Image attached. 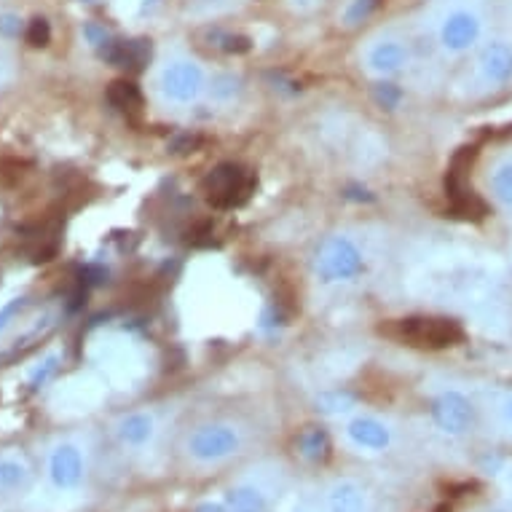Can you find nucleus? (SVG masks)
<instances>
[{"mask_svg":"<svg viewBox=\"0 0 512 512\" xmlns=\"http://www.w3.org/2000/svg\"><path fill=\"white\" fill-rule=\"evenodd\" d=\"M365 65H368L370 73H376L381 78L395 76L408 65V49L397 38H381V41L370 43L368 54H365Z\"/></svg>","mask_w":512,"mask_h":512,"instance_id":"9b49d317","label":"nucleus"},{"mask_svg":"<svg viewBox=\"0 0 512 512\" xmlns=\"http://www.w3.org/2000/svg\"><path fill=\"white\" fill-rule=\"evenodd\" d=\"M202 143V140H199V137H191V135H183L180 137V140H175V143H172V151L175 153H194V148L196 145Z\"/></svg>","mask_w":512,"mask_h":512,"instance_id":"cd10ccee","label":"nucleus"},{"mask_svg":"<svg viewBox=\"0 0 512 512\" xmlns=\"http://www.w3.org/2000/svg\"><path fill=\"white\" fill-rule=\"evenodd\" d=\"M317 405L322 413H346L352 411L354 400L346 392H325L317 397Z\"/></svg>","mask_w":512,"mask_h":512,"instance_id":"aec40b11","label":"nucleus"},{"mask_svg":"<svg viewBox=\"0 0 512 512\" xmlns=\"http://www.w3.org/2000/svg\"><path fill=\"white\" fill-rule=\"evenodd\" d=\"M194 512H228L226 502H202V504H196Z\"/></svg>","mask_w":512,"mask_h":512,"instance_id":"c85d7f7f","label":"nucleus"},{"mask_svg":"<svg viewBox=\"0 0 512 512\" xmlns=\"http://www.w3.org/2000/svg\"><path fill=\"white\" fill-rule=\"evenodd\" d=\"M102 57L116 68L137 70L151 59V41H108L102 46Z\"/></svg>","mask_w":512,"mask_h":512,"instance_id":"4468645a","label":"nucleus"},{"mask_svg":"<svg viewBox=\"0 0 512 512\" xmlns=\"http://www.w3.org/2000/svg\"><path fill=\"white\" fill-rule=\"evenodd\" d=\"M57 362H59L57 354H51L49 360L43 362V368H38V373H35V376H33L35 387H38V384H43V381H46V378H49L51 373H54V370H57Z\"/></svg>","mask_w":512,"mask_h":512,"instance_id":"bb28decb","label":"nucleus"},{"mask_svg":"<svg viewBox=\"0 0 512 512\" xmlns=\"http://www.w3.org/2000/svg\"><path fill=\"white\" fill-rule=\"evenodd\" d=\"M507 419H510V424H512V400L507 403Z\"/></svg>","mask_w":512,"mask_h":512,"instance_id":"c756f323","label":"nucleus"},{"mask_svg":"<svg viewBox=\"0 0 512 512\" xmlns=\"http://www.w3.org/2000/svg\"><path fill=\"white\" fill-rule=\"evenodd\" d=\"M325 512H368V491L357 480H336L325 491Z\"/></svg>","mask_w":512,"mask_h":512,"instance_id":"ddd939ff","label":"nucleus"},{"mask_svg":"<svg viewBox=\"0 0 512 512\" xmlns=\"http://www.w3.org/2000/svg\"><path fill=\"white\" fill-rule=\"evenodd\" d=\"M480 78L491 86H504L512 78V43L488 41L478 54Z\"/></svg>","mask_w":512,"mask_h":512,"instance_id":"9d476101","label":"nucleus"},{"mask_svg":"<svg viewBox=\"0 0 512 512\" xmlns=\"http://www.w3.org/2000/svg\"><path fill=\"white\" fill-rule=\"evenodd\" d=\"M226 507L228 512H269L271 510V499L266 494V488L258 486V483H236L234 488H228L226 494Z\"/></svg>","mask_w":512,"mask_h":512,"instance_id":"2eb2a0df","label":"nucleus"},{"mask_svg":"<svg viewBox=\"0 0 512 512\" xmlns=\"http://www.w3.org/2000/svg\"><path fill=\"white\" fill-rule=\"evenodd\" d=\"M432 421L435 427L445 435H467L475 424V408H472L470 397L456 392V389H448L443 395H437L432 400Z\"/></svg>","mask_w":512,"mask_h":512,"instance_id":"0eeeda50","label":"nucleus"},{"mask_svg":"<svg viewBox=\"0 0 512 512\" xmlns=\"http://www.w3.org/2000/svg\"><path fill=\"white\" fill-rule=\"evenodd\" d=\"M242 432L228 421H207L188 432L185 437V454L194 464L212 467L228 462L231 456L242 451Z\"/></svg>","mask_w":512,"mask_h":512,"instance_id":"f257e3e1","label":"nucleus"},{"mask_svg":"<svg viewBox=\"0 0 512 512\" xmlns=\"http://www.w3.org/2000/svg\"><path fill=\"white\" fill-rule=\"evenodd\" d=\"M108 100L113 108H118L126 116H140L143 113V92H140V86L135 81H113L108 86Z\"/></svg>","mask_w":512,"mask_h":512,"instance_id":"dca6fc26","label":"nucleus"},{"mask_svg":"<svg viewBox=\"0 0 512 512\" xmlns=\"http://www.w3.org/2000/svg\"><path fill=\"white\" fill-rule=\"evenodd\" d=\"M156 432H159V427H156L153 413L145 411L126 413L124 419L116 424L118 443L124 445V448H132V451H140L145 445H151Z\"/></svg>","mask_w":512,"mask_h":512,"instance_id":"f8f14e48","label":"nucleus"},{"mask_svg":"<svg viewBox=\"0 0 512 512\" xmlns=\"http://www.w3.org/2000/svg\"><path fill=\"white\" fill-rule=\"evenodd\" d=\"M298 448H301V454L309 459V462H322L330 451V440L325 435V429H306L298 440Z\"/></svg>","mask_w":512,"mask_h":512,"instance_id":"a211bd4d","label":"nucleus"},{"mask_svg":"<svg viewBox=\"0 0 512 512\" xmlns=\"http://www.w3.org/2000/svg\"><path fill=\"white\" fill-rule=\"evenodd\" d=\"M395 336L416 349H448L464 341V330L456 319L408 317L397 319Z\"/></svg>","mask_w":512,"mask_h":512,"instance_id":"20e7f679","label":"nucleus"},{"mask_svg":"<svg viewBox=\"0 0 512 512\" xmlns=\"http://www.w3.org/2000/svg\"><path fill=\"white\" fill-rule=\"evenodd\" d=\"M161 94L169 102L188 105L204 92V70L194 59H172L159 73Z\"/></svg>","mask_w":512,"mask_h":512,"instance_id":"423d86ee","label":"nucleus"},{"mask_svg":"<svg viewBox=\"0 0 512 512\" xmlns=\"http://www.w3.org/2000/svg\"><path fill=\"white\" fill-rule=\"evenodd\" d=\"M30 467L17 456H0V491H19L30 483Z\"/></svg>","mask_w":512,"mask_h":512,"instance_id":"f3484780","label":"nucleus"},{"mask_svg":"<svg viewBox=\"0 0 512 512\" xmlns=\"http://www.w3.org/2000/svg\"><path fill=\"white\" fill-rule=\"evenodd\" d=\"M27 43L35 46V49H43V46H49L51 43V25L49 19L43 17H35L30 25H27V33H25Z\"/></svg>","mask_w":512,"mask_h":512,"instance_id":"412c9836","label":"nucleus"},{"mask_svg":"<svg viewBox=\"0 0 512 512\" xmlns=\"http://www.w3.org/2000/svg\"><path fill=\"white\" fill-rule=\"evenodd\" d=\"M346 440L360 448V451H368V454H381L392 445V429L384 424V421L373 419V416H354L349 424H346Z\"/></svg>","mask_w":512,"mask_h":512,"instance_id":"1a4fd4ad","label":"nucleus"},{"mask_svg":"<svg viewBox=\"0 0 512 512\" xmlns=\"http://www.w3.org/2000/svg\"><path fill=\"white\" fill-rule=\"evenodd\" d=\"M236 92V81L231 76H220L215 78V84H212V94L215 97H231Z\"/></svg>","mask_w":512,"mask_h":512,"instance_id":"a878e982","label":"nucleus"},{"mask_svg":"<svg viewBox=\"0 0 512 512\" xmlns=\"http://www.w3.org/2000/svg\"><path fill=\"white\" fill-rule=\"evenodd\" d=\"M46 472H49L51 486L57 488V491H76V488L84 483L86 472V462L84 454H81V448L73 443H59L49 454Z\"/></svg>","mask_w":512,"mask_h":512,"instance_id":"6e6552de","label":"nucleus"},{"mask_svg":"<svg viewBox=\"0 0 512 512\" xmlns=\"http://www.w3.org/2000/svg\"><path fill=\"white\" fill-rule=\"evenodd\" d=\"M22 309H25V298H14V301H9L3 309H0V333L6 330V325H9L11 319L17 317Z\"/></svg>","mask_w":512,"mask_h":512,"instance_id":"393cba45","label":"nucleus"},{"mask_svg":"<svg viewBox=\"0 0 512 512\" xmlns=\"http://www.w3.org/2000/svg\"><path fill=\"white\" fill-rule=\"evenodd\" d=\"M378 0H352L349 6H346L344 11V22L349 27L360 25L362 19H368L370 14H373V9H376Z\"/></svg>","mask_w":512,"mask_h":512,"instance_id":"4be33fe9","label":"nucleus"},{"mask_svg":"<svg viewBox=\"0 0 512 512\" xmlns=\"http://www.w3.org/2000/svg\"><path fill=\"white\" fill-rule=\"evenodd\" d=\"M483 30H486V22L478 9L454 6L437 22V43L448 54H467V51L478 49L483 41Z\"/></svg>","mask_w":512,"mask_h":512,"instance_id":"39448f33","label":"nucleus"},{"mask_svg":"<svg viewBox=\"0 0 512 512\" xmlns=\"http://www.w3.org/2000/svg\"><path fill=\"white\" fill-rule=\"evenodd\" d=\"M255 175L250 169L239 167V164H218L210 175L202 180V194L207 196V202L218 210H234L242 207L255 191Z\"/></svg>","mask_w":512,"mask_h":512,"instance_id":"f03ea898","label":"nucleus"},{"mask_svg":"<svg viewBox=\"0 0 512 512\" xmlns=\"http://www.w3.org/2000/svg\"><path fill=\"white\" fill-rule=\"evenodd\" d=\"M376 97L384 108H395L397 102H400V89L395 84H381L376 89Z\"/></svg>","mask_w":512,"mask_h":512,"instance_id":"b1692460","label":"nucleus"},{"mask_svg":"<svg viewBox=\"0 0 512 512\" xmlns=\"http://www.w3.org/2000/svg\"><path fill=\"white\" fill-rule=\"evenodd\" d=\"M491 191L504 207H512V159L496 164L491 172Z\"/></svg>","mask_w":512,"mask_h":512,"instance_id":"6ab92c4d","label":"nucleus"},{"mask_svg":"<svg viewBox=\"0 0 512 512\" xmlns=\"http://www.w3.org/2000/svg\"><path fill=\"white\" fill-rule=\"evenodd\" d=\"M84 3H94V0H84Z\"/></svg>","mask_w":512,"mask_h":512,"instance_id":"7c9ffc66","label":"nucleus"},{"mask_svg":"<svg viewBox=\"0 0 512 512\" xmlns=\"http://www.w3.org/2000/svg\"><path fill=\"white\" fill-rule=\"evenodd\" d=\"M218 46L228 54H242V51L250 49V41L244 35H220Z\"/></svg>","mask_w":512,"mask_h":512,"instance_id":"5701e85b","label":"nucleus"},{"mask_svg":"<svg viewBox=\"0 0 512 512\" xmlns=\"http://www.w3.org/2000/svg\"><path fill=\"white\" fill-rule=\"evenodd\" d=\"M365 269L362 250L349 236H330L322 242L314 258V271L322 282L336 285V282H352Z\"/></svg>","mask_w":512,"mask_h":512,"instance_id":"7ed1b4c3","label":"nucleus"}]
</instances>
